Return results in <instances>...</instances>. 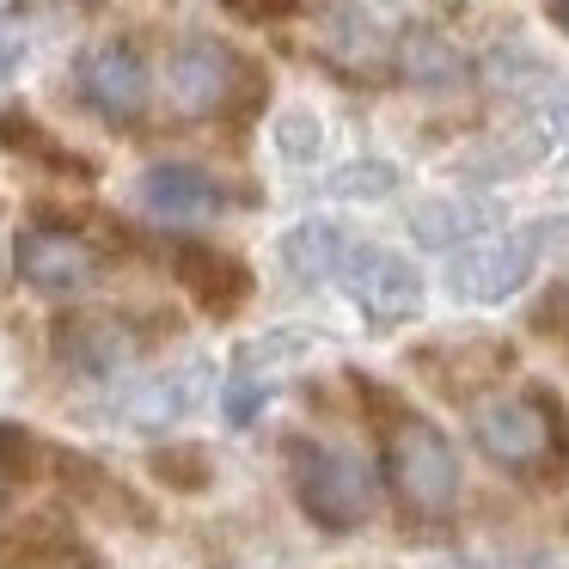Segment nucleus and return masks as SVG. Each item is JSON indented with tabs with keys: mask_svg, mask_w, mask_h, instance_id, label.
I'll list each match as a JSON object with an SVG mask.
<instances>
[{
	"mask_svg": "<svg viewBox=\"0 0 569 569\" xmlns=\"http://www.w3.org/2000/svg\"><path fill=\"white\" fill-rule=\"evenodd\" d=\"M56 356H62L74 373L104 380V373H123L129 361H136V331H129L123 319H104V312L68 319L62 331H56Z\"/></svg>",
	"mask_w": 569,
	"mask_h": 569,
	"instance_id": "10",
	"label": "nucleus"
},
{
	"mask_svg": "<svg viewBox=\"0 0 569 569\" xmlns=\"http://www.w3.org/2000/svg\"><path fill=\"white\" fill-rule=\"evenodd\" d=\"M270 405V380H258V373H233L221 392V410L233 429H246V422H258V410Z\"/></svg>",
	"mask_w": 569,
	"mask_h": 569,
	"instance_id": "15",
	"label": "nucleus"
},
{
	"mask_svg": "<svg viewBox=\"0 0 569 569\" xmlns=\"http://www.w3.org/2000/svg\"><path fill=\"white\" fill-rule=\"evenodd\" d=\"M136 197H141V209L166 227H197V221H209V214H221V184H214L202 166H178V160L148 166Z\"/></svg>",
	"mask_w": 569,
	"mask_h": 569,
	"instance_id": "9",
	"label": "nucleus"
},
{
	"mask_svg": "<svg viewBox=\"0 0 569 569\" xmlns=\"http://www.w3.org/2000/svg\"><path fill=\"white\" fill-rule=\"evenodd\" d=\"M563 307H569V282H563Z\"/></svg>",
	"mask_w": 569,
	"mask_h": 569,
	"instance_id": "20",
	"label": "nucleus"
},
{
	"mask_svg": "<svg viewBox=\"0 0 569 569\" xmlns=\"http://www.w3.org/2000/svg\"><path fill=\"white\" fill-rule=\"evenodd\" d=\"M343 288H349V300L361 307V319L380 325V331H398V325H410L422 312L417 263L398 258V251H386V246H356V251H349Z\"/></svg>",
	"mask_w": 569,
	"mask_h": 569,
	"instance_id": "5",
	"label": "nucleus"
},
{
	"mask_svg": "<svg viewBox=\"0 0 569 569\" xmlns=\"http://www.w3.org/2000/svg\"><path fill=\"white\" fill-rule=\"evenodd\" d=\"M551 13H557V26L569 31V0H551Z\"/></svg>",
	"mask_w": 569,
	"mask_h": 569,
	"instance_id": "18",
	"label": "nucleus"
},
{
	"mask_svg": "<svg viewBox=\"0 0 569 569\" xmlns=\"http://www.w3.org/2000/svg\"><path fill=\"white\" fill-rule=\"evenodd\" d=\"M13 62H19V38L13 31H0V74H13Z\"/></svg>",
	"mask_w": 569,
	"mask_h": 569,
	"instance_id": "17",
	"label": "nucleus"
},
{
	"mask_svg": "<svg viewBox=\"0 0 569 569\" xmlns=\"http://www.w3.org/2000/svg\"><path fill=\"white\" fill-rule=\"evenodd\" d=\"M527 276H532V239H520V233L471 239V246L453 258V295L490 307V300H508V295H515Z\"/></svg>",
	"mask_w": 569,
	"mask_h": 569,
	"instance_id": "8",
	"label": "nucleus"
},
{
	"mask_svg": "<svg viewBox=\"0 0 569 569\" xmlns=\"http://www.w3.org/2000/svg\"><path fill=\"white\" fill-rule=\"evenodd\" d=\"M13 263L19 276H26V288H38V295H87L92 282H99V246L80 233H68V227H26L13 246Z\"/></svg>",
	"mask_w": 569,
	"mask_h": 569,
	"instance_id": "6",
	"label": "nucleus"
},
{
	"mask_svg": "<svg viewBox=\"0 0 569 569\" xmlns=\"http://www.w3.org/2000/svg\"><path fill=\"white\" fill-rule=\"evenodd\" d=\"M80 99H87L104 123H136L153 99L148 62H141L136 43H99V50L80 62Z\"/></svg>",
	"mask_w": 569,
	"mask_h": 569,
	"instance_id": "7",
	"label": "nucleus"
},
{
	"mask_svg": "<svg viewBox=\"0 0 569 569\" xmlns=\"http://www.w3.org/2000/svg\"><path fill=\"white\" fill-rule=\"evenodd\" d=\"M288 478H295V496L319 527L349 532L368 520L373 508V478L356 453L325 441H288Z\"/></svg>",
	"mask_w": 569,
	"mask_h": 569,
	"instance_id": "1",
	"label": "nucleus"
},
{
	"mask_svg": "<svg viewBox=\"0 0 569 569\" xmlns=\"http://www.w3.org/2000/svg\"><path fill=\"white\" fill-rule=\"evenodd\" d=\"M0 508H7V453H0Z\"/></svg>",
	"mask_w": 569,
	"mask_h": 569,
	"instance_id": "19",
	"label": "nucleus"
},
{
	"mask_svg": "<svg viewBox=\"0 0 569 569\" xmlns=\"http://www.w3.org/2000/svg\"><path fill=\"white\" fill-rule=\"evenodd\" d=\"M349 233L337 221H300L295 233L282 239V263L295 282H331V276H343L349 263Z\"/></svg>",
	"mask_w": 569,
	"mask_h": 569,
	"instance_id": "11",
	"label": "nucleus"
},
{
	"mask_svg": "<svg viewBox=\"0 0 569 569\" xmlns=\"http://www.w3.org/2000/svg\"><path fill=\"white\" fill-rule=\"evenodd\" d=\"M166 87H172V104L184 117H221L251 92V68H246V56L227 50L221 38H184L172 50Z\"/></svg>",
	"mask_w": 569,
	"mask_h": 569,
	"instance_id": "4",
	"label": "nucleus"
},
{
	"mask_svg": "<svg viewBox=\"0 0 569 569\" xmlns=\"http://www.w3.org/2000/svg\"><path fill=\"white\" fill-rule=\"evenodd\" d=\"M471 435H478L483 459H496V466H508V471L551 466L557 447H563V435H557V410L545 405V398H532V392H508V398L478 405Z\"/></svg>",
	"mask_w": 569,
	"mask_h": 569,
	"instance_id": "3",
	"label": "nucleus"
},
{
	"mask_svg": "<svg viewBox=\"0 0 569 569\" xmlns=\"http://www.w3.org/2000/svg\"><path fill=\"white\" fill-rule=\"evenodd\" d=\"M239 19H282V13H295V0H227Z\"/></svg>",
	"mask_w": 569,
	"mask_h": 569,
	"instance_id": "16",
	"label": "nucleus"
},
{
	"mask_svg": "<svg viewBox=\"0 0 569 569\" xmlns=\"http://www.w3.org/2000/svg\"><path fill=\"white\" fill-rule=\"evenodd\" d=\"M184 282L197 288L209 307H233V300L246 295V276H239V263L209 258V251H190V258H184Z\"/></svg>",
	"mask_w": 569,
	"mask_h": 569,
	"instance_id": "14",
	"label": "nucleus"
},
{
	"mask_svg": "<svg viewBox=\"0 0 569 569\" xmlns=\"http://www.w3.org/2000/svg\"><path fill=\"white\" fill-rule=\"evenodd\" d=\"M325 56H331L343 74H373V68L386 62V38H380V26H373L368 13L331 7V13H325Z\"/></svg>",
	"mask_w": 569,
	"mask_h": 569,
	"instance_id": "12",
	"label": "nucleus"
},
{
	"mask_svg": "<svg viewBox=\"0 0 569 569\" xmlns=\"http://www.w3.org/2000/svg\"><path fill=\"white\" fill-rule=\"evenodd\" d=\"M386 478L410 515H447L459 502V453L435 422H398L386 435Z\"/></svg>",
	"mask_w": 569,
	"mask_h": 569,
	"instance_id": "2",
	"label": "nucleus"
},
{
	"mask_svg": "<svg viewBox=\"0 0 569 569\" xmlns=\"http://www.w3.org/2000/svg\"><path fill=\"white\" fill-rule=\"evenodd\" d=\"M398 74L422 92H447L466 80V56L441 31H405V43H398Z\"/></svg>",
	"mask_w": 569,
	"mask_h": 569,
	"instance_id": "13",
	"label": "nucleus"
}]
</instances>
